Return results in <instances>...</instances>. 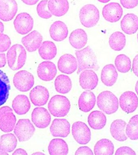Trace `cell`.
Segmentation results:
<instances>
[{"label": "cell", "mask_w": 138, "mask_h": 155, "mask_svg": "<svg viewBox=\"0 0 138 155\" xmlns=\"http://www.w3.org/2000/svg\"><path fill=\"white\" fill-rule=\"evenodd\" d=\"M75 54L79 64L77 72L78 74L86 69H93L95 71L99 69L95 54L89 46L76 51Z\"/></svg>", "instance_id": "6da1fadb"}, {"label": "cell", "mask_w": 138, "mask_h": 155, "mask_svg": "<svg viewBox=\"0 0 138 155\" xmlns=\"http://www.w3.org/2000/svg\"><path fill=\"white\" fill-rule=\"evenodd\" d=\"M26 57L27 54L23 46L20 44H15L9 49L7 53L8 65L13 70H18L25 64Z\"/></svg>", "instance_id": "7a4b0ae2"}, {"label": "cell", "mask_w": 138, "mask_h": 155, "mask_svg": "<svg viewBox=\"0 0 138 155\" xmlns=\"http://www.w3.org/2000/svg\"><path fill=\"white\" fill-rule=\"evenodd\" d=\"M97 105L105 114L110 115L116 112L118 109V99L110 91H104L98 96Z\"/></svg>", "instance_id": "3957f363"}, {"label": "cell", "mask_w": 138, "mask_h": 155, "mask_svg": "<svg viewBox=\"0 0 138 155\" xmlns=\"http://www.w3.org/2000/svg\"><path fill=\"white\" fill-rule=\"evenodd\" d=\"M70 102L68 98L59 95L52 97L48 104L50 113L56 117L66 116L70 110Z\"/></svg>", "instance_id": "277c9868"}, {"label": "cell", "mask_w": 138, "mask_h": 155, "mask_svg": "<svg viewBox=\"0 0 138 155\" xmlns=\"http://www.w3.org/2000/svg\"><path fill=\"white\" fill-rule=\"evenodd\" d=\"M79 17L83 26L86 28H91L98 24L100 15L99 10L95 6L88 4L80 9Z\"/></svg>", "instance_id": "5b68a950"}, {"label": "cell", "mask_w": 138, "mask_h": 155, "mask_svg": "<svg viewBox=\"0 0 138 155\" xmlns=\"http://www.w3.org/2000/svg\"><path fill=\"white\" fill-rule=\"evenodd\" d=\"M13 82L14 86L18 91L22 92H27L34 85V77L27 71H20L14 75Z\"/></svg>", "instance_id": "8992f818"}, {"label": "cell", "mask_w": 138, "mask_h": 155, "mask_svg": "<svg viewBox=\"0 0 138 155\" xmlns=\"http://www.w3.org/2000/svg\"><path fill=\"white\" fill-rule=\"evenodd\" d=\"M16 118L12 109L8 106L0 108V130L5 133H9L14 130Z\"/></svg>", "instance_id": "52a82bcc"}, {"label": "cell", "mask_w": 138, "mask_h": 155, "mask_svg": "<svg viewBox=\"0 0 138 155\" xmlns=\"http://www.w3.org/2000/svg\"><path fill=\"white\" fill-rule=\"evenodd\" d=\"M35 128L27 119H20L14 128V133L20 142L28 140L34 134Z\"/></svg>", "instance_id": "ba28073f"}, {"label": "cell", "mask_w": 138, "mask_h": 155, "mask_svg": "<svg viewBox=\"0 0 138 155\" xmlns=\"http://www.w3.org/2000/svg\"><path fill=\"white\" fill-rule=\"evenodd\" d=\"M72 134L77 142L81 145H86L91 139V131L86 124L77 122L72 127Z\"/></svg>", "instance_id": "9c48e42d"}, {"label": "cell", "mask_w": 138, "mask_h": 155, "mask_svg": "<svg viewBox=\"0 0 138 155\" xmlns=\"http://www.w3.org/2000/svg\"><path fill=\"white\" fill-rule=\"evenodd\" d=\"M14 25L18 33L22 35H26L33 28L34 20L27 13H20L14 20Z\"/></svg>", "instance_id": "30bf717a"}, {"label": "cell", "mask_w": 138, "mask_h": 155, "mask_svg": "<svg viewBox=\"0 0 138 155\" xmlns=\"http://www.w3.org/2000/svg\"><path fill=\"white\" fill-rule=\"evenodd\" d=\"M120 107L127 114L134 112L138 106V98L132 91H127L122 94L120 98Z\"/></svg>", "instance_id": "8fae6325"}, {"label": "cell", "mask_w": 138, "mask_h": 155, "mask_svg": "<svg viewBox=\"0 0 138 155\" xmlns=\"http://www.w3.org/2000/svg\"><path fill=\"white\" fill-rule=\"evenodd\" d=\"M18 11L15 0H0V19L5 21L14 18Z\"/></svg>", "instance_id": "7c38bea8"}, {"label": "cell", "mask_w": 138, "mask_h": 155, "mask_svg": "<svg viewBox=\"0 0 138 155\" xmlns=\"http://www.w3.org/2000/svg\"><path fill=\"white\" fill-rule=\"evenodd\" d=\"M123 9L117 3H109L103 8L102 15L104 19L111 23L117 22L122 18Z\"/></svg>", "instance_id": "4fadbf2b"}, {"label": "cell", "mask_w": 138, "mask_h": 155, "mask_svg": "<svg viewBox=\"0 0 138 155\" xmlns=\"http://www.w3.org/2000/svg\"><path fill=\"white\" fill-rule=\"evenodd\" d=\"M32 120L36 127L44 128L48 127L51 121L50 113L44 108H35L32 114Z\"/></svg>", "instance_id": "5bb4252c"}, {"label": "cell", "mask_w": 138, "mask_h": 155, "mask_svg": "<svg viewBox=\"0 0 138 155\" xmlns=\"http://www.w3.org/2000/svg\"><path fill=\"white\" fill-rule=\"evenodd\" d=\"M57 73L56 65L50 61H44L40 64L37 69V74L43 81H49L53 80Z\"/></svg>", "instance_id": "9a60e30c"}, {"label": "cell", "mask_w": 138, "mask_h": 155, "mask_svg": "<svg viewBox=\"0 0 138 155\" xmlns=\"http://www.w3.org/2000/svg\"><path fill=\"white\" fill-rule=\"evenodd\" d=\"M57 64L60 71L67 74H71L74 73L78 67L76 58L70 54H65L61 56Z\"/></svg>", "instance_id": "2e32d148"}, {"label": "cell", "mask_w": 138, "mask_h": 155, "mask_svg": "<svg viewBox=\"0 0 138 155\" xmlns=\"http://www.w3.org/2000/svg\"><path fill=\"white\" fill-rule=\"evenodd\" d=\"M98 75L92 70H85L80 74L79 82L80 86L84 89H94L98 86Z\"/></svg>", "instance_id": "e0dca14e"}, {"label": "cell", "mask_w": 138, "mask_h": 155, "mask_svg": "<svg viewBox=\"0 0 138 155\" xmlns=\"http://www.w3.org/2000/svg\"><path fill=\"white\" fill-rule=\"evenodd\" d=\"M70 124L67 120L56 119L50 127V131L53 137L65 138L70 133Z\"/></svg>", "instance_id": "ac0fdd59"}, {"label": "cell", "mask_w": 138, "mask_h": 155, "mask_svg": "<svg viewBox=\"0 0 138 155\" xmlns=\"http://www.w3.org/2000/svg\"><path fill=\"white\" fill-rule=\"evenodd\" d=\"M50 94L48 91L43 86H36L30 93V99L34 105L42 106L45 105L48 101Z\"/></svg>", "instance_id": "d6986e66"}, {"label": "cell", "mask_w": 138, "mask_h": 155, "mask_svg": "<svg viewBox=\"0 0 138 155\" xmlns=\"http://www.w3.org/2000/svg\"><path fill=\"white\" fill-rule=\"evenodd\" d=\"M43 36L38 31H34L23 37L21 42L29 52L36 51L41 45Z\"/></svg>", "instance_id": "ffe728a7"}, {"label": "cell", "mask_w": 138, "mask_h": 155, "mask_svg": "<svg viewBox=\"0 0 138 155\" xmlns=\"http://www.w3.org/2000/svg\"><path fill=\"white\" fill-rule=\"evenodd\" d=\"M50 36L55 41L59 42L65 40L68 34V27L63 21H55L50 29Z\"/></svg>", "instance_id": "44dd1931"}, {"label": "cell", "mask_w": 138, "mask_h": 155, "mask_svg": "<svg viewBox=\"0 0 138 155\" xmlns=\"http://www.w3.org/2000/svg\"><path fill=\"white\" fill-rule=\"evenodd\" d=\"M121 28L127 35L135 33L138 30V18L133 14H126L121 21Z\"/></svg>", "instance_id": "7402d4cb"}, {"label": "cell", "mask_w": 138, "mask_h": 155, "mask_svg": "<svg viewBox=\"0 0 138 155\" xmlns=\"http://www.w3.org/2000/svg\"><path fill=\"white\" fill-rule=\"evenodd\" d=\"M48 7L52 15L56 17H61L68 12L69 3L68 0H50Z\"/></svg>", "instance_id": "603a6c76"}, {"label": "cell", "mask_w": 138, "mask_h": 155, "mask_svg": "<svg viewBox=\"0 0 138 155\" xmlns=\"http://www.w3.org/2000/svg\"><path fill=\"white\" fill-rule=\"evenodd\" d=\"M95 103V95L89 91H85L82 94L78 102L79 109L84 112H88L92 110Z\"/></svg>", "instance_id": "cb8c5ba5"}, {"label": "cell", "mask_w": 138, "mask_h": 155, "mask_svg": "<svg viewBox=\"0 0 138 155\" xmlns=\"http://www.w3.org/2000/svg\"><path fill=\"white\" fill-rule=\"evenodd\" d=\"M87 35L82 29H77L71 32L69 37V42L71 45L76 49L84 47L87 44Z\"/></svg>", "instance_id": "d4e9b609"}, {"label": "cell", "mask_w": 138, "mask_h": 155, "mask_svg": "<svg viewBox=\"0 0 138 155\" xmlns=\"http://www.w3.org/2000/svg\"><path fill=\"white\" fill-rule=\"evenodd\" d=\"M117 77L118 73L113 64L106 65L102 70L101 80L105 86H113L117 81Z\"/></svg>", "instance_id": "484cf974"}, {"label": "cell", "mask_w": 138, "mask_h": 155, "mask_svg": "<svg viewBox=\"0 0 138 155\" xmlns=\"http://www.w3.org/2000/svg\"><path fill=\"white\" fill-rule=\"evenodd\" d=\"M12 107L17 114L22 115L26 114L29 110L31 105L27 96L19 95L13 101Z\"/></svg>", "instance_id": "4316f807"}, {"label": "cell", "mask_w": 138, "mask_h": 155, "mask_svg": "<svg viewBox=\"0 0 138 155\" xmlns=\"http://www.w3.org/2000/svg\"><path fill=\"white\" fill-rule=\"evenodd\" d=\"M107 119L105 114L99 110H95L89 115L88 122L90 127L94 130H100L106 125Z\"/></svg>", "instance_id": "83f0119b"}, {"label": "cell", "mask_w": 138, "mask_h": 155, "mask_svg": "<svg viewBox=\"0 0 138 155\" xmlns=\"http://www.w3.org/2000/svg\"><path fill=\"white\" fill-rule=\"evenodd\" d=\"M127 123L122 120H116L111 124L110 132L113 137L119 141L127 140V137L125 134V128Z\"/></svg>", "instance_id": "f1b7e54d"}, {"label": "cell", "mask_w": 138, "mask_h": 155, "mask_svg": "<svg viewBox=\"0 0 138 155\" xmlns=\"http://www.w3.org/2000/svg\"><path fill=\"white\" fill-rule=\"evenodd\" d=\"M40 56L43 59L51 60L54 58L57 54V49L54 43L51 41H44L38 48Z\"/></svg>", "instance_id": "f546056e"}, {"label": "cell", "mask_w": 138, "mask_h": 155, "mask_svg": "<svg viewBox=\"0 0 138 155\" xmlns=\"http://www.w3.org/2000/svg\"><path fill=\"white\" fill-rule=\"evenodd\" d=\"M10 89V81L8 76L0 70V106L6 102Z\"/></svg>", "instance_id": "4dcf8cb0"}, {"label": "cell", "mask_w": 138, "mask_h": 155, "mask_svg": "<svg viewBox=\"0 0 138 155\" xmlns=\"http://www.w3.org/2000/svg\"><path fill=\"white\" fill-rule=\"evenodd\" d=\"M48 150L50 155H67L68 147L66 143L63 139H55L50 142Z\"/></svg>", "instance_id": "1f68e13d"}, {"label": "cell", "mask_w": 138, "mask_h": 155, "mask_svg": "<svg viewBox=\"0 0 138 155\" xmlns=\"http://www.w3.org/2000/svg\"><path fill=\"white\" fill-rule=\"evenodd\" d=\"M55 86L57 92L62 94H66L71 90V80L68 76L60 74L55 80Z\"/></svg>", "instance_id": "d6a6232c"}, {"label": "cell", "mask_w": 138, "mask_h": 155, "mask_svg": "<svg viewBox=\"0 0 138 155\" xmlns=\"http://www.w3.org/2000/svg\"><path fill=\"white\" fill-rule=\"evenodd\" d=\"M17 143V139L14 134L9 133L3 134L0 139V150L11 152L16 148Z\"/></svg>", "instance_id": "836d02e7"}, {"label": "cell", "mask_w": 138, "mask_h": 155, "mask_svg": "<svg viewBox=\"0 0 138 155\" xmlns=\"http://www.w3.org/2000/svg\"><path fill=\"white\" fill-rule=\"evenodd\" d=\"M114 144L111 140L102 139L96 143L94 147L95 155H113L114 152Z\"/></svg>", "instance_id": "e575fe53"}, {"label": "cell", "mask_w": 138, "mask_h": 155, "mask_svg": "<svg viewBox=\"0 0 138 155\" xmlns=\"http://www.w3.org/2000/svg\"><path fill=\"white\" fill-rule=\"evenodd\" d=\"M109 42L112 50L116 51H121L126 45V36L123 33L119 31L114 32L110 36Z\"/></svg>", "instance_id": "d590c367"}, {"label": "cell", "mask_w": 138, "mask_h": 155, "mask_svg": "<svg viewBox=\"0 0 138 155\" xmlns=\"http://www.w3.org/2000/svg\"><path fill=\"white\" fill-rule=\"evenodd\" d=\"M116 68L119 72L126 73L129 71L131 67L129 58L125 54H120L116 57L115 61Z\"/></svg>", "instance_id": "8d00e7d4"}, {"label": "cell", "mask_w": 138, "mask_h": 155, "mask_svg": "<svg viewBox=\"0 0 138 155\" xmlns=\"http://www.w3.org/2000/svg\"><path fill=\"white\" fill-rule=\"evenodd\" d=\"M126 134L131 140H138V115L133 116L130 120L126 128Z\"/></svg>", "instance_id": "74e56055"}, {"label": "cell", "mask_w": 138, "mask_h": 155, "mask_svg": "<svg viewBox=\"0 0 138 155\" xmlns=\"http://www.w3.org/2000/svg\"><path fill=\"white\" fill-rule=\"evenodd\" d=\"M48 0H43L37 5V10L38 15L42 18L48 19L52 16V14L49 10Z\"/></svg>", "instance_id": "f35d334b"}, {"label": "cell", "mask_w": 138, "mask_h": 155, "mask_svg": "<svg viewBox=\"0 0 138 155\" xmlns=\"http://www.w3.org/2000/svg\"><path fill=\"white\" fill-rule=\"evenodd\" d=\"M11 45L10 38L7 35L0 33V52H4L9 49Z\"/></svg>", "instance_id": "ab89813d"}, {"label": "cell", "mask_w": 138, "mask_h": 155, "mask_svg": "<svg viewBox=\"0 0 138 155\" xmlns=\"http://www.w3.org/2000/svg\"><path fill=\"white\" fill-rule=\"evenodd\" d=\"M122 6L126 9H133L138 5V0H120Z\"/></svg>", "instance_id": "60d3db41"}, {"label": "cell", "mask_w": 138, "mask_h": 155, "mask_svg": "<svg viewBox=\"0 0 138 155\" xmlns=\"http://www.w3.org/2000/svg\"><path fill=\"white\" fill-rule=\"evenodd\" d=\"M116 155H136L135 151L128 147H122L116 151Z\"/></svg>", "instance_id": "b9f144b4"}, {"label": "cell", "mask_w": 138, "mask_h": 155, "mask_svg": "<svg viewBox=\"0 0 138 155\" xmlns=\"http://www.w3.org/2000/svg\"><path fill=\"white\" fill-rule=\"evenodd\" d=\"M75 155H93V152L89 147L86 146L79 147L75 151Z\"/></svg>", "instance_id": "7bdbcfd3"}, {"label": "cell", "mask_w": 138, "mask_h": 155, "mask_svg": "<svg viewBox=\"0 0 138 155\" xmlns=\"http://www.w3.org/2000/svg\"><path fill=\"white\" fill-rule=\"evenodd\" d=\"M132 70L135 75L138 77V54L133 59Z\"/></svg>", "instance_id": "ee69618b"}, {"label": "cell", "mask_w": 138, "mask_h": 155, "mask_svg": "<svg viewBox=\"0 0 138 155\" xmlns=\"http://www.w3.org/2000/svg\"><path fill=\"white\" fill-rule=\"evenodd\" d=\"M6 64V59L5 54L0 53V68L4 67Z\"/></svg>", "instance_id": "f6af8a7d"}, {"label": "cell", "mask_w": 138, "mask_h": 155, "mask_svg": "<svg viewBox=\"0 0 138 155\" xmlns=\"http://www.w3.org/2000/svg\"><path fill=\"white\" fill-rule=\"evenodd\" d=\"M25 4L29 5H33L37 4L39 0H21Z\"/></svg>", "instance_id": "bcb514c9"}, {"label": "cell", "mask_w": 138, "mask_h": 155, "mask_svg": "<svg viewBox=\"0 0 138 155\" xmlns=\"http://www.w3.org/2000/svg\"><path fill=\"white\" fill-rule=\"evenodd\" d=\"M13 155H27V153L24 150L21 149H18L14 151Z\"/></svg>", "instance_id": "7dc6e473"}, {"label": "cell", "mask_w": 138, "mask_h": 155, "mask_svg": "<svg viewBox=\"0 0 138 155\" xmlns=\"http://www.w3.org/2000/svg\"><path fill=\"white\" fill-rule=\"evenodd\" d=\"M4 30V26L3 23L0 21V33H2Z\"/></svg>", "instance_id": "c3c4849f"}, {"label": "cell", "mask_w": 138, "mask_h": 155, "mask_svg": "<svg viewBox=\"0 0 138 155\" xmlns=\"http://www.w3.org/2000/svg\"><path fill=\"white\" fill-rule=\"evenodd\" d=\"M98 1L101 2V3H107L108 2H110V0H98Z\"/></svg>", "instance_id": "681fc988"}, {"label": "cell", "mask_w": 138, "mask_h": 155, "mask_svg": "<svg viewBox=\"0 0 138 155\" xmlns=\"http://www.w3.org/2000/svg\"><path fill=\"white\" fill-rule=\"evenodd\" d=\"M135 89L136 92L138 95V81H137L136 84Z\"/></svg>", "instance_id": "f907efd6"}, {"label": "cell", "mask_w": 138, "mask_h": 155, "mask_svg": "<svg viewBox=\"0 0 138 155\" xmlns=\"http://www.w3.org/2000/svg\"><path fill=\"white\" fill-rule=\"evenodd\" d=\"M8 154L6 152H5L4 151L0 150V155H8Z\"/></svg>", "instance_id": "816d5d0a"}, {"label": "cell", "mask_w": 138, "mask_h": 155, "mask_svg": "<svg viewBox=\"0 0 138 155\" xmlns=\"http://www.w3.org/2000/svg\"><path fill=\"white\" fill-rule=\"evenodd\" d=\"M33 154L34 155H44V153H42L41 152H37L35 153H33Z\"/></svg>", "instance_id": "f5cc1de1"}, {"label": "cell", "mask_w": 138, "mask_h": 155, "mask_svg": "<svg viewBox=\"0 0 138 155\" xmlns=\"http://www.w3.org/2000/svg\"><path fill=\"white\" fill-rule=\"evenodd\" d=\"M137 40H138V33L137 34Z\"/></svg>", "instance_id": "db71d44e"}]
</instances>
